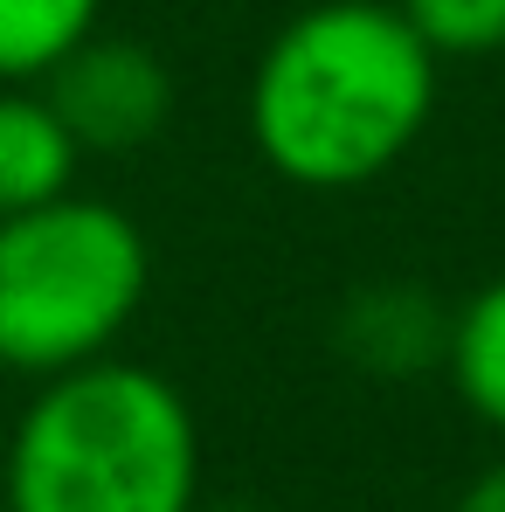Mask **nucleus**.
Masks as SVG:
<instances>
[{
    "label": "nucleus",
    "instance_id": "9",
    "mask_svg": "<svg viewBox=\"0 0 505 512\" xmlns=\"http://www.w3.org/2000/svg\"><path fill=\"white\" fill-rule=\"evenodd\" d=\"M436 63H478L505 49V0H395Z\"/></svg>",
    "mask_w": 505,
    "mask_h": 512
},
{
    "label": "nucleus",
    "instance_id": "7",
    "mask_svg": "<svg viewBox=\"0 0 505 512\" xmlns=\"http://www.w3.org/2000/svg\"><path fill=\"white\" fill-rule=\"evenodd\" d=\"M443 374H450L457 402L485 429L505 436V277H485V284L450 312Z\"/></svg>",
    "mask_w": 505,
    "mask_h": 512
},
{
    "label": "nucleus",
    "instance_id": "2",
    "mask_svg": "<svg viewBox=\"0 0 505 512\" xmlns=\"http://www.w3.org/2000/svg\"><path fill=\"white\" fill-rule=\"evenodd\" d=\"M7 512H194L201 429L160 367L104 353L35 381L0 457Z\"/></svg>",
    "mask_w": 505,
    "mask_h": 512
},
{
    "label": "nucleus",
    "instance_id": "5",
    "mask_svg": "<svg viewBox=\"0 0 505 512\" xmlns=\"http://www.w3.org/2000/svg\"><path fill=\"white\" fill-rule=\"evenodd\" d=\"M333 346L374 381L429 374V367H443V346H450V305L409 277H374L339 298Z\"/></svg>",
    "mask_w": 505,
    "mask_h": 512
},
{
    "label": "nucleus",
    "instance_id": "3",
    "mask_svg": "<svg viewBox=\"0 0 505 512\" xmlns=\"http://www.w3.org/2000/svg\"><path fill=\"white\" fill-rule=\"evenodd\" d=\"M153 291L146 229L97 194H56L0 215V367L49 381L90 367L132 333Z\"/></svg>",
    "mask_w": 505,
    "mask_h": 512
},
{
    "label": "nucleus",
    "instance_id": "11",
    "mask_svg": "<svg viewBox=\"0 0 505 512\" xmlns=\"http://www.w3.org/2000/svg\"><path fill=\"white\" fill-rule=\"evenodd\" d=\"M194 512H201V506H194ZM215 512H250V506H215Z\"/></svg>",
    "mask_w": 505,
    "mask_h": 512
},
{
    "label": "nucleus",
    "instance_id": "8",
    "mask_svg": "<svg viewBox=\"0 0 505 512\" xmlns=\"http://www.w3.org/2000/svg\"><path fill=\"white\" fill-rule=\"evenodd\" d=\"M104 0H0V84H42L84 35Z\"/></svg>",
    "mask_w": 505,
    "mask_h": 512
},
{
    "label": "nucleus",
    "instance_id": "1",
    "mask_svg": "<svg viewBox=\"0 0 505 512\" xmlns=\"http://www.w3.org/2000/svg\"><path fill=\"white\" fill-rule=\"evenodd\" d=\"M443 63L395 0H312L250 70V146L284 187L360 194L436 118Z\"/></svg>",
    "mask_w": 505,
    "mask_h": 512
},
{
    "label": "nucleus",
    "instance_id": "6",
    "mask_svg": "<svg viewBox=\"0 0 505 512\" xmlns=\"http://www.w3.org/2000/svg\"><path fill=\"white\" fill-rule=\"evenodd\" d=\"M84 146L56 118L42 84H0V215L42 208L77 187Z\"/></svg>",
    "mask_w": 505,
    "mask_h": 512
},
{
    "label": "nucleus",
    "instance_id": "10",
    "mask_svg": "<svg viewBox=\"0 0 505 512\" xmlns=\"http://www.w3.org/2000/svg\"><path fill=\"white\" fill-rule=\"evenodd\" d=\"M450 512H505V457H499V464H485V471L464 485V499H457Z\"/></svg>",
    "mask_w": 505,
    "mask_h": 512
},
{
    "label": "nucleus",
    "instance_id": "4",
    "mask_svg": "<svg viewBox=\"0 0 505 512\" xmlns=\"http://www.w3.org/2000/svg\"><path fill=\"white\" fill-rule=\"evenodd\" d=\"M49 104L70 125V139L90 153H139L173 125V70L167 56L139 35H84L49 77Z\"/></svg>",
    "mask_w": 505,
    "mask_h": 512
}]
</instances>
